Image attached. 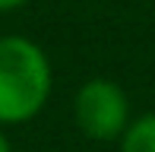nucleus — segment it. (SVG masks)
Returning <instances> with one entry per match:
<instances>
[{
    "instance_id": "nucleus-1",
    "label": "nucleus",
    "mask_w": 155,
    "mask_h": 152,
    "mask_svg": "<svg viewBox=\"0 0 155 152\" xmlns=\"http://www.w3.org/2000/svg\"><path fill=\"white\" fill-rule=\"evenodd\" d=\"M54 70L45 48L25 35H0V127H19L45 111Z\"/></svg>"
},
{
    "instance_id": "nucleus-2",
    "label": "nucleus",
    "mask_w": 155,
    "mask_h": 152,
    "mask_svg": "<svg viewBox=\"0 0 155 152\" xmlns=\"http://www.w3.org/2000/svg\"><path fill=\"white\" fill-rule=\"evenodd\" d=\"M73 121L86 140L95 143H114L130 127V98L114 79L92 76L86 79L73 95Z\"/></svg>"
},
{
    "instance_id": "nucleus-3",
    "label": "nucleus",
    "mask_w": 155,
    "mask_h": 152,
    "mask_svg": "<svg viewBox=\"0 0 155 152\" xmlns=\"http://www.w3.org/2000/svg\"><path fill=\"white\" fill-rule=\"evenodd\" d=\"M117 143L120 152H155V111L133 117Z\"/></svg>"
},
{
    "instance_id": "nucleus-4",
    "label": "nucleus",
    "mask_w": 155,
    "mask_h": 152,
    "mask_svg": "<svg viewBox=\"0 0 155 152\" xmlns=\"http://www.w3.org/2000/svg\"><path fill=\"white\" fill-rule=\"evenodd\" d=\"M29 0H0V13H13V10H22Z\"/></svg>"
},
{
    "instance_id": "nucleus-5",
    "label": "nucleus",
    "mask_w": 155,
    "mask_h": 152,
    "mask_svg": "<svg viewBox=\"0 0 155 152\" xmlns=\"http://www.w3.org/2000/svg\"><path fill=\"white\" fill-rule=\"evenodd\" d=\"M0 152H13V146H10V136H6V130L0 127Z\"/></svg>"
}]
</instances>
